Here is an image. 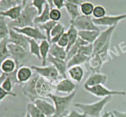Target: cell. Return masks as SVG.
I'll return each instance as SVG.
<instances>
[{
	"label": "cell",
	"mask_w": 126,
	"mask_h": 117,
	"mask_svg": "<svg viewBox=\"0 0 126 117\" xmlns=\"http://www.w3.org/2000/svg\"><path fill=\"white\" fill-rule=\"evenodd\" d=\"M28 1H29V0H22V6L23 8L28 4Z\"/></svg>",
	"instance_id": "50"
},
{
	"label": "cell",
	"mask_w": 126,
	"mask_h": 117,
	"mask_svg": "<svg viewBox=\"0 0 126 117\" xmlns=\"http://www.w3.org/2000/svg\"><path fill=\"white\" fill-rule=\"evenodd\" d=\"M90 68L93 73H100L102 66L105 64L99 55L96 53H94L89 58L88 62Z\"/></svg>",
	"instance_id": "23"
},
{
	"label": "cell",
	"mask_w": 126,
	"mask_h": 117,
	"mask_svg": "<svg viewBox=\"0 0 126 117\" xmlns=\"http://www.w3.org/2000/svg\"><path fill=\"white\" fill-rule=\"evenodd\" d=\"M39 75L34 72L32 78L25 83L23 84L22 86V91L25 96L29 99L32 102L38 98H41L38 96L36 92V85Z\"/></svg>",
	"instance_id": "7"
},
{
	"label": "cell",
	"mask_w": 126,
	"mask_h": 117,
	"mask_svg": "<svg viewBox=\"0 0 126 117\" xmlns=\"http://www.w3.org/2000/svg\"><path fill=\"white\" fill-rule=\"evenodd\" d=\"M111 96L104 97L91 103H76L74 105L89 117H100L105 107L111 99Z\"/></svg>",
	"instance_id": "2"
},
{
	"label": "cell",
	"mask_w": 126,
	"mask_h": 117,
	"mask_svg": "<svg viewBox=\"0 0 126 117\" xmlns=\"http://www.w3.org/2000/svg\"><path fill=\"white\" fill-rule=\"evenodd\" d=\"M8 38L0 41V67L4 60L11 57L8 49Z\"/></svg>",
	"instance_id": "31"
},
{
	"label": "cell",
	"mask_w": 126,
	"mask_h": 117,
	"mask_svg": "<svg viewBox=\"0 0 126 117\" xmlns=\"http://www.w3.org/2000/svg\"><path fill=\"white\" fill-rule=\"evenodd\" d=\"M18 68L16 62L10 57L2 62L0 67V71L4 73H11L14 72Z\"/></svg>",
	"instance_id": "22"
},
{
	"label": "cell",
	"mask_w": 126,
	"mask_h": 117,
	"mask_svg": "<svg viewBox=\"0 0 126 117\" xmlns=\"http://www.w3.org/2000/svg\"><path fill=\"white\" fill-rule=\"evenodd\" d=\"M112 112L115 117H126V112H121V111L115 110Z\"/></svg>",
	"instance_id": "47"
},
{
	"label": "cell",
	"mask_w": 126,
	"mask_h": 117,
	"mask_svg": "<svg viewBox=\"0 0 126 117\" xmlns=\"http://www.w3.org/2000/svg\"><path fill=\"white\" fill-rule=\"evenodd\" d=\"M47 3L49 5L50 8H53L54 7V5H53V0H46Z\"/></svg>",
	"instance_id": "51"
},
{
	"label": "cell",
	"mask_w": 126,
	"mask_h": 117,
	"mask_svg": "<svg viewBox=\"0 0 126 117\" xmlns=\"http://www.w3.org/2000/svg\"><path fill=\"white\" fill-rule=\"evenodd\" d=\"M65 33V27L60 22H57L52 30L50 34V44L57 43L60 37Z\"/></svg>",
	"instance_id": "25"
},
{
	"label": "cell",
	"mask_w": 126,
	"mask_h": 117,
	"mask_svg": "<svg viewBox=\"0 0 126 117\" xmlns=\"http://www.w3.org/2000/svg\"><path fill=\"white\" fill-rule=\"evenodd\" d=\"M76 92L77 91L66 96H59L54 93L48 96V98L52 101L55 109V114L52 117H63L67 114L66 112L75 99Z\"/></svg>",
	"instance_id": "1"
},
{
	"label": "cell",
	"mask_w": 126,
	"mask_h": 117,
	"mask_svg": "<svg viewBox=\"0 0 126 117\" xmlns=\"http://www.w3.org/2000/svg\"><path fill=\"white\" fill-rule=\"evenodd\" d=\"M116 26L108 27L107 29L100 32L94 43H93L94 53H96L100 50L105 46L111 42L112 35L115 30Z\"/></svg>",
	"instance_id": "8"
},
{
	"label": "cell",
	"mask_w": 126,
	"mask_h": 117,
	"mask_svg": "<svg viewBox=\"0 0 126 117\" xmlns=\"http://www.w3.org/2000/svg\"><path fill=\"white\" fill-rule=\"evenodd\" d=\"M89 44V43H86V41L82 40L81 38H80L79 37L77 41H76V43H75V44L70 48V49L67 51L66 62H67L69 59H71L72 57H73L75 54H76L78 52L79 49V48H81V47L83 46L84 45H86V44Z\"/></svg>",
	"instance_id": "33"
},
{
	"label": "cell",
	"mask_w": 126,
	"mask_h": 117,
	"mask_svg": "<svg viewBox=\"0 0 126 117\" xmlns=\"http://www.w3.org/2000/svg\"><path fill=\"white\" fill-rule=\"evenodd\" d=\"M28 42H29V51L30 54L35 56L38 59L41 60V57L40 54V47L37 41L28 38Z\"/></svg>",
	"instance_id": "35"
},
{
	"label": "cell",
	"mask_w": 126,
	"mask_h": 117,
	"mask_svg": "<svg viewBox=\"0 0 126 117\" xmlns=\"http://www.w3.org/2000/svg\"><path fill=\"white\" fill-rule=\"evenodd\" d=\"M12 28L17 32L24 34L27 38L33 39L36 41L43 40L47 39L45 34L38 26H28V27L18 28V27H13Z\"/></svg>",
	"instance_id": "9"
},
{
	"label": "cell",
	"mask_w": 126,
	"mask_h": 117,
	"mask_svg": "<svg viewBox=\"0 0 126 117\" xmlns=\"http://www.w3.org/2000/svg\"><path fill=\"white\" fill-rule=\"evenodd\" d=\"M110 117H115V116L114 115V114L113 113V112H110Z\"/></svg>",
	"instance_id": "53"
},
{
	"label": "cell",
	"mask_w": 126,
	"mask_h": 117,
	"mask_svg": "<svg viewBox=\"0 0 126 117\" xmlns=\"http://www.w3.org/2000/svg\"><path fill=\"white\" fill-rule=\"evenodd\" d=\"M9 43L16 44L22 47L27 50H29V42H28V38L22 34L17 32L10 28L9 34L8 36Z\"/></svg>",
	"instance_id": "14"
},
{
	"label": "cell",
	"mask_w": 126,
	"mask_h": 117,
	"mask_svg": "<svg viewBox=\"0 0 126 117\" xmlns=\"http://www.w3.org/2000/svg\"><path fill=\"white\" fill-rule=\"evenodd\" d=\"M100 117H110V112H106Z\"/></svg>",
	"instance_id": "49"
},
{
	"label": "cell",
	"mask_w": 126,
	"mask_h": 117,
	"mask_svg": "<svg viewBox=\"0 0 126 117\" xmlns=\"http://www.w3.org/2000/svg\"><path fill=\"white\" fill-rule=\"evenodd\" d=\"M67 75L74 82L80 83L85 75L84 68L81 65H75L69 67L67 70Z\"/></svg>",
	"instance_id": "19"
},
{
	"label": "cell",
	"mask_w": 126,
	"mask_h": 117,
	"mask_svg": "<svg viewBox=\"0 0 126 117\" xmlns=\"http://www.w3.org/2000/svg\"><path fill=\"white\" fill-rule=\"evenodd\" d=\"M57 23V22H54V21L50 20L46 22V23H42V24L37 25L39 28H40L41 30H42L44 32L46 36L47 40L50 43V39H51V38H50V34H51V32L53 28H54V26L56 25Z\"/></svg>",
	"instance_id": "32"
},
{
	"label": "cell",
	"mask_w": 126,
	"mask_h": 117,
	"mask_svg": "<svg viewBox=\"0 0 126 117\" xmlns=\"http://www.w3.org/2000/svg\"><path fill=\"white\" fill-rule=\"evenodd\" d=\"M27 113L32 117H47L33 102H30L27 105Z\"/></svg>",
	"instance_id": "37"
},
{
	"label": "cell",
	"mask_w": 126,
	"mask_h": 117,
	"mask_svg": "<svg viewBox=\"0 0 126 117\" xmlns=\"http://www.w3.org/2000/svg\"><path fill=\"white\" fill-rule=\"evenodd\" d=\"M84 88L85 91L91 94L102 99L108 96L112 97L113 96H124L126 94L125 91L111 90L103 84H99L93 87H84Z\"/></svg>",
	"instance_id": "5"
},
{
	"label": "cell",
	"mask_w": 126,
	"mask_h": 117,
	"mask_svg": "<svg viewBox=\"0 0 126 117\" xmlns=\"http://www.w3.org/2000/svg\"><path fill=\"white\" fill-rule=\"evenodd\" d=\"M108 76L105 74L100 73H93L86 80L84 87H93L99 84H103L107 83Z\"/></svg>",
	"instance_id": "16"
},
{
	"label": "cell",
	"mask_w": 126,
	"mask_h": 117,
	"mask_svg": "<svg viewBox=\"0 0 126 117\" xmlns=\"http://www.w3.org/2000/svg\"><path fill=\"white\" fill-rule=\"evenodd\" d=\"M49 54L55 58L63 59L65 60H66V58H67V52H66V49L59 46L57 43L50 44Z\"/></svg>",
	"instance_id": "24"
},
{
	"label": "cell",
	"mask_w": 126,
	"mask_h": 117,
	"mask_svg": "<svg viewBox=\"0 0 126 117\" xmlns=\"http://www.w3.org/2000/svg\"><path fill=\"white\" fill-rule=\"evenodd\" d=\"M57 44L59 46L62 47V48H65V49H66V48H67L68 46V38L66 32L64 33L60 37V38L59 39V41H57Z\"/></svg>",
	"instance_id": "43"
},
{
	"label": "cell",
	"mask_w": 126,
	"mask_h": 117,
	"mask_svg": "<svg viewBox=\"0 0 126 117\" xmlns=\"http://www.w3.org/2000/svg\"><path fill=\"white\" fill-rule=\"evenodd\" d=\"M107 9L102 5L98 4L95 6L93 13H92V16L95 19H99L107 16Z\"/></svg>",
	"instance_id": "38"
},
{
	"label": "cell",
	"mask_w": 126,
	"mask_h": 117,
	"mask_svg": "<svg viewBox=\"0 0 126 117\" xmlns=\"http://www.w3.org/2000/svg\"><path fill=\"white\" fill-rule=\"evenodd\" d=\"M49 17H50V20L59 22V21L61 20L62 17V13L60 9L55 8V7H53V8L50 9Z\"/></svg>",
	"instance_id": "41"
},
{
	"label": "cell",
	"mask_w": 126,
	"mask_h": 117,
	"mask_svg": "<svg viewBox=\"0 0 126 117\" xmlns=\"http://www.w3.org/2000/svg\"><path fill=\"white\" fill-rule=\"evenodd\" d=\"M24 117H31V116L30 115L29 113H27H27H26L25 115L24 116Z\"/></svg>",
	"instance_id": "52"
},
{
	"label": "cell",
	"mask_w": 126,
	"mask_h": 117,
	"mask_svg": "<svg viewBox=\"0 0 126 117\" xmlns=\"http://www.w3.org/2000/svg\"><path fill=\"white\" fill-rule=\"evenodd\" d=\"M36 92L38 96L41 98L47 99L50 94L55 91V84L44 78L39 76L36 85Z\"/></svg>",
	"instance_id": "10"
},
{
	"label": "cell",
	"mask_w": 126,
	"mask_h": 117,
	"mask_svg": "<svg viewBox=\"0 0 126 117\" xmlns=\"http://www.w3.org/2000/svg\"><path fill=\"white\" fill-rule=\"evenodd\" d=\"M22 9V5H18L6 10H0V16L9 18L11 21H14L19 17Z\"/></svg>",
	"instance_id": "20"
},
{
	"label": "cell",
	"mask_w": 126,
	"mask_h": 117,
	"mask_svg": "<svg viewBox=\"0 0 126 117\" xmlns=\"http://www.w3.org/2000/svg\"><path fill=\"white\" fill-rule=\"evenodd\" d=\"M70 24L73 25L78 31H100L98 26L95 24L94 18L91 16H86L81 14L75 19L70 20Z\"/></svg>",
	"instance_id": "6"
},
{
	"label": "cell",
	"mask_w": 126,
	"mask_h": 117,
	"mask_svg": "<svg viewBox=\"0 0 126 117\" xmlns=\"http://www.w3.org/2000/svg\"><path fill=\"white\" fill-rule=\"evenodd\" d=\"M31 68L34 72L36 73L39 76L44 78L53 84H57L63 78L57 70L52 65L41 67L32 65Z\"/></svg>",
	"instance_id": "4"
},
{
	"label": "cell",
	"mask_w": 126,
	"mask_h": 117,
	"mask_svg": "<svg viewBox=\"0 0 126 117\" xmlns=\"http://www.w3.org/2000/svg\"><path fill=\"white\" fill-rule=\"evenodd\" d=\"M1 0H0V2H1Z\"/></svg>",
	"instance_id": "54"
},
{
	"label": "cell",
	"mask_w": 126,
	"mask_h": 117,
	"mask_svg": "<svg viewBox=\"0 0 126 117\" xmlns=\"http://www.w3.org/2000/svg\"><path fill=\"white\" fill-rule=\"evenodd\" d=\"M66 32L68 36V46L66 49V52H67L78 39L79 31L73 25L70 24L69 28Z\"/></svg>",
	"instance_id": "30"
},
{
	"label": "cell",
	"mask_w": 126,
	"mask_h": 117,
	"mask_svg": "<svg viewBox=\"0 0 126 117\" xmlns=\"http://www.w3.org/2000/svg\"><path fill=\"white\" fill-rule=\"evenodd\" d=\"M78 89V86L76 83L70 78H65L60 80L55 84V92L64 94H70Z\"/></svg>",
	"instance_id": "12"
},
{
	"label": "cell",
	"mask_w": 126,
	"mask_h": 117,
	"mask_svg": "<svg viewBox=\"0 0 126 117\" xmlns=\"http://www.w3.org/2000/svg\"><path fill=\"white\" fill-rule=\"evenodd\" d=\"M40 47V54L41 57L42 66L46 65L47 60L49 55V50L50 48V43L47 39L41 40L39 44Z\"/></svg>",
	"instance_id": "26"
},
{
	"label": "cell",
	"mask_w": 126,
	"mask_h": 117,
	"mask_svg": "<svg viewBox=\"0 0 126 117\" xmlns=\"http://www.w3.org/2000/svg\"><path fill=\"white\" fill-rule=\"evenodd\" d=\"M37 16L38 12L36 9L31 4H28L23 8L19 17L16 20L11 21L8 23L9 27V28H22L28 26H34V20Z\"/></svg>",
	"instance_id": "3"
},
{
	"label": "cell",
	"mask_w": 126,
	"mask_h": 117,
	"mask_svg": "<svg viewBox=\"0 0 126 117\" xmlns=\"http://www.w3.org/2000/svg\"><path fill=\"white\" fill-rule=\"evenodd\" d=\"M90 57L81 54V53L78 52L77 54H75L73 57H72L71 59H69L67 61L68 68L72 66L81 65L82 64H84V63L88 62Z\"/></svg>",
	"instance_id": "27"
},
{
	"label": "cell",
	"mask_w": 126,
	"mask_h": 117,
	"mask_svg": "<svg viewBox=\"0 0 126 117\" xmlns=\"http://www.w3.org/2000/svg\"><path fill=\"white\" fill-rule=\"evenodd\" d=\"M10 28L5 17L0 16V41L8 38Z\"/></svg>",
	"instance_id": "34"
},
{
	"label": "cell",
	"mask_w": 126,
	"mask_h": 117,
	"mask_svg": "<svg viewBox=\"0 0 126 117\" xmlns=\"http://www.w3.org/2000/svg\"><path fill=\"white\" fill-rule=\"evenodd\" d=\"M65 0H53V5L55 8L62 9L65 7Z\"/></svg>",
	"instance_id": "46"
},
{
	"label": "cell",
	"mask_w": 126,
	"mask_h": 117,
	"mask_svg": "<svg viewBox=\"0 0 126 117\" xmlns=\"http://www.w3.org/2000/svg\"><path fill=\"white\" fill-rule=\"evenodd\" d=\"M33 103L47 117H52L55 114V109L54 104L48 102L47 99L38 98L34 100Z\"/></svg>",
	"instance_id": "15"
},
{
	"label": "cell",
	"mask_w": 126,
	"mask_h": 117,
	"mask_svg": "<svg viewBox=\"0 0 126 117\" xmlns=\"http://www.w3.org/2000/svg\"><path fill=\"white\" fill-rule=\"evenodd\" d=\"M100 31L82 30L79 31L78 35L80 38L89 44H93L99 35Z\"/></svg>",
	"instance_id": "21"
},
{
	"label": "cell",
	"mask_w": 126,
	"mask_h": 117,
	"mask_svg": "<svg viewBox=\"0 0 126 117\" xmlns=\"http://www.w3.org/2000/svg\"><path fill=\"white\" fill-rule=\"evenodd\" d=\"M47 61L50 63L51 65H52L57 70L63 78H67L68 66L66 60L55 58L49 54Z\"/></svg>",
	"instance_id": "17"
},
{
	"label": "cell",
	"mask_w": 126,
	"mask_h": 117,
	"mask_svg": "<svg viewBox=\"0 0 126 117\" xmlns=\"http://www.w3.org/2000/svg\"><path fill=\"white\" fill-rule=\"evenodd\" d=\"M94 7V4L92 2H90V1H83L79 5L81 14L86 16H92Z\"/></svg>",
	"instance_id": "36"
},
{
	"label": "cell",
	"mask_w": 126,
	"mask_h": 117,
	"mask_svg": "<svg viewBox=\"0 0 126 117\" xmlns=\"http://www.w3.org/2000/svg\"><path fill=\"white\" fill-rule=\"evenodd\" d=\"M67 12L68 15L70 16V20H74L78 17L81 15L80 11L79 5L76 4L71 3V2H65V7H64Z\"/></svg>",
	"instance_id": "28"
},
{
	"label": "cell",
	"mask_w": 126,
	"mask_h": 117,
	"mask_svg": "<svg viewBox=\"0 0 126 117\" xmlns=\"http://www.w3.org/2000/svg\"><path fill=\"white\" fill-rule=\"evenodd\" d=\"M22 5V0H1L0 7L2 10H6L14 6Z\"/></svg>",
	"instance_id": "39"
},
{
	"label": "cell",
	"mask_w": 126,
	"mask_h": 117,
	"mask_svg": "<svg viewBox=\"0 0 126 117\" xmlns=\"http://www.w3.org/2000/svg\"><path fill=\"white\" fill-rule=\"evenodd\" d=\"M11 96V97H16L17 94L14 92H7V91H6L0 86V105L2 103V101L6 99V97H7V96Z\"/></svg>",
	"instance_id": "44"
},
{
	"label": "cell",
	"mask_w": 126,
	"mask_h": 117,
	"mask_svg": "<svg viewBox=\"0 0 126 117\" xmlns=\"http://www.w3.org/2000/svg\"><path fill=\"white\" fill-rule=\"evenodd\" d=\"M78 52L81 53L87 57H91L94 54V47L92 44H87L81 47L78 50Z\"/></svg>",
	"instance_id": "42"
},
{
	"label": "cell",
	"mask_w": 126,
	"mask_h": 117,
	"mask_svg": "<svg viewBox=\"0 0 126 117\" xmlns=\"http://www.w3.org/2000/svg\"><path fill=\"white\" fill-rule=\"evenodd\" d=\"M63 117H87L86 115L83 113H80L75 110H72L71 112H69V113L66 114Z\"/></svg>",
	"instance_id": "45"
},
{
	"label": "cell",
	"mask_w": 126,
	"mask_h": 117,
	"mask_svg": "<svg viewBox=\"0 0 126 117\" xmlns=\"http://www.w3.org/2000/svg\"><path fill=\"white\" fill-rule=\"evenodd\" d=\"M50 9L51 8H50V7L49 6V5L47 3L45 7H44V10H43V12H41V14L39 15H38V16L35 17V18H34V25L37 26L38 25L46 23V22L50 20L49 14H50Z\"/></svg>",
	"instance_id": "29"
},
{
	"label": "cell",
	"mask_w": 126,
	"mask_h": 117,
	"mask_svg": "<svg viewBox=\"0 0 126 117\" xmlns=\"http://www.w3.org/2000/svg\"><path fill=\"white\" fill-rule=\"evenodd\" d=\"M125 19H126V13L116 15V16L107 15L104 17L99 18V19L94 18V22L95 24L97 26L111 27L117 26L121 21Z\"/></svg>",
	"instance_id": "13"
},
{
	"label": "cell",
	"mask_w": 126,
	"mask_h": 117,
	"mask_svg": "<svg viewBox=\"0 0 126 117\" xmlns=\"http://www.w3.org/2000/svg\"><path fill=\"white\" fill-rule=\"evenodd\" d=\"M66 2H71V3H73V4H76L78 5H80L83 1L82 0H65Z\"/></svg>",
	"instance_id": "48"
},
{
	"label": "cell",
	"mask_w": 126,
	"mask_h": 117,
	"mask_svg": "<svg viewBox=\"0 0 126 117\" xmlns=\"http://www.w3.org/2000/svg\"><path fill=\"white\" fill-rule=\"evenodd\" d=\"M8 49L11 57H12L19 67L22 65V63L25 61L28 55V51L20 46L9 43Z\"/></svg>",
	"instance_id": "11"
},
{
	"label": "cell",
	"mask_w": 126,
	"mask_h": 117,
	"mask_svg": "<svg viewBox=\"0 0 126 117\" xmlns=\"http://www.w3.org/2000/svg\"><path fill=\"white\" fill-rule=\"evenodd\" d=\"M46 4V0H31V4L36 9L38 12V15L41 14Z\"/></svg>",
	"instance_id": "40"
},
{
	"label": "cell",
	"mask_w": 126,
	"mask_h": 117,
	"mask_svg": "<svg viewBox=\"0 0 126 117\" xmlns=\"http://www.w3.org/2000/svg\"><path fill=\"white\" fill-rule=\"evenodd\" d=\"M33 70L31 67L26 65H21L17 68L16 72V77L18 84H23L28 82L32 78Z\"/></svg>",
	"instance_id": "18"
}]
</instances>
